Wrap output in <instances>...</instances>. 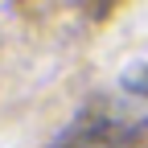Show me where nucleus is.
<instances>
[{
    "label": "nucleus",
    "mask_w": 148,
    "mask_h": 148,
    "mask_svg": "<svg viewBox=\"0 0 148 148\" xmlns=\"http://www.w3.org/2000/svg\"><path fill=\"white\" fill-rule=\"evenodd\" d=\"M119 86L127 90V95H136V99H148V62H132V66H123Z\"/></svg>",
    "instance_id": "f257e3e1"
}]
</instances>
